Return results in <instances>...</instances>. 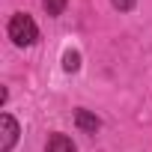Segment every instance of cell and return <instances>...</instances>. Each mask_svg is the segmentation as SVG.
I'll return each mask as SVG.
<instances>
[{
	"instance_id": "6da1fadb",
	"label": "cell",
	"mask_w": 152,
	"mask_h": 152,
	"mask_svg": "<svg viewBox=\"0 0 152 152\" xmlns=\"http://www.w3.org/2000/svg\"><path fill=\"white\" fill-rule=\"evenodd\" d=\"M9 39H12L18 48H30V45H36V39H39V27H36V21H33L30 15H24V12L12 15V21H9Z\"/></svg>"
},
{
	"instance_id": "7a4b0ae2",
	"label": "cell",
	"mask_w": 152,
	"mask_h": 152,
	"mask_svg": "<svg viewBox=\"0 0 152 152\" xmlns=\"http://www.w3.org/2000/svg\"><path fill=\"white\" fill-rule=\"evenodd\" d=\"M18 143V122L12 119V113L0 116V152H12V146Z\"/></svg>"
},
{
	"instance_id": "3957f363",
	"label": "cell",
	"mask_w": 152,
	"mask_h": 152,
	"mask_svg": "<svg viewBox=\"0 0 152 152\" xmlns=\"http://www.w3.org/2000/svg\"><path fill=\"white\" fill-rule=\"evenodd\" d=\"M75 122H78V128H81V131H93V134L102 128V119H99V116H93L90 110H78V113H75Z\"/></svg>"
},
{
	"instance_id": "277c9868",
	"label": "cell",
	"mask_w": 152,
	"mask_h": 152,
	"mask_svg": "<svg viewBox=\"0 0 152 152\" xmlns=\"http://www.w3.org/2000/svg\"><path fill=\"white\" fill-rule=\"evenodd\" d=\"M48 152H75V143L66 134H51L48 137Z\"/></svg>"
},
{
	"instance_id": "5b68a950",
	"label": "cell",
	"mask_w": 152,
	"mask_h": 152,
	"mask_svg": "<svg viewBox=\"0 0 152 152\" xmlns=\"http://www.w3.org/2000/svg\"><path fill=\"white\" fill-rule=\"evenodd\" d=\"M63 69L66 72H78L81 69V54L78 51H66L63 54Z\"/></svg>"
},
{
	"instance_id": "8992f818",
	"label": "cell",
	"mask_w": 152,
	"mask_h": 152,
	"mask_svg": "<svg viewBox=\"0 0 152 152\" xmlns=\"http://www.w3.org/2000/svg\"><path fill=\"white\" fill-rule=\"evenodd\" d=\"M42 6H45L48 15H60L66 9V0H42Z\"/></svg>"
},
{
	"instance_id": "52a82bcc",
	"label": "cell",
	"mask_w": 152,
	"mask_h": 152,
	"mask_svg": "<svg viewBox=\"0 0 152 152\" xmlns=\"http://www.w3.org/2000/svg\"><path fill=\"white\" fill-rule=\"evenodd\" d=\"M110 3H113L116 9H122V12H128V9L134 6V0H110Z\"/></svg>"
}]
</instances>
